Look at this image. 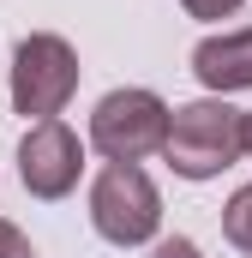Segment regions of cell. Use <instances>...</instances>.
Returning a JSON list of instances; mask_svg holds the SVG:
<instances>
[{"mask_svg":"<svg viewBox=\"0 0 252 258\" xmlns=\"http://www.w3.org/2000/svg\"><path fill=\"white\" fill-rule=\"evenodd\" d=\"M162 156L180 180H216L222 168L240 162V108H228V96H198L174 108Z\"/></svg>","mask_w":252,"mask_h":258,"instance_id":"cell-1","label":"cell"},{"mask_svg":"<svg viewBox=\"0 0 252 258\" xmlns=\"http://www.w3.org/2000/svg\"><path fill=\"white\" fill-rule=\"evenodd\" d=\"M90 228L108 246H144L162 228V192L138 162H108L90 180Z\"/></svg>","mask_w":252,"mask_h":258,"instance_id":"cell-2","label":"cell"},{"mask_svg":"<svg viewBox=\"0 0 252 258\" xmlns=\"http://www.w3.org/2000/svg\"><path fill=\"white\" fill-rule=\"evenodd\" d=\"M78 90V54L54 30H36L12 48V108L24 120H54Z\"/></svg>","mask_w":252,"mask_h":258,"instance_id":"cell-3","label":"cell"},{"mask_svg":"<svg viewBox=\"0 0 252 258\" xmlns=\"http://www.w3.org/2000/svg\"><path fill=\"white\" fill-rule=\"evenodd\" d=\"M168 102L144 84H126V90H108L90 114V144L108 156V162H144L162 150L168 138Z\"/></svg>","mask_w":252,"mask_h":258,"instance_id":"cell-4","label":"cell"},{"mask_svg":"<svg viewBox=\"0 0 252 258\" xmlns=\"http://www.w3.org/2000/svg\"><path fill=\"white\" fill-rule=\"evenodd\" d=\"M84 174V144L66 120H36V126L18 138V180L30 198H66Z\"/></svg>","mask_w":252,"mask_h":258,"instance_id":"cell-5","label":"cell"},{"mask_svg":"<svg viewBox=\"0 0 252 258\" xmlns=\"http://www.w3.org/2000/svg\"><path fill=\"white\" fill-rule=\"evenodd\" d=\"M192 72L210 96H228V90H252V24L246 30H222V36H204L192 48Z\"/></svg>","mask_w":252,"mask_h":258,"instance_id":"cell-6","label":"cell"},{"mask_svg":"<svg viewBox=\"0 0 252 258\" xmlns=\"http://www.w3.org/2000/svg\"><path fill=\"white\" fill-rule=\"evenodd\" d=\"M222 234H228V246L252 252V180L228 198V204H222Z\"/></svg>","mask_w":252,"mask_h":258,"instance_id":"cell-7","label":"cell"},{"mask_svg":"<svg viewBox=\"0 0 252 258\" xmlns=\"http://www.w3.org/2000/svg\"><path fill=\"white\" fill-rule=\"evenodd\" d=\"M0 258H36L30 252V234L18 222H6V216H0Z\"/></svg>","mask_w":252,"mask_h":258,"instance_id":"cell-8","label":"cell"},{"mask_svg":"<svg viewBox=\"0 0 252 258\" xmlns=\"http://www.w3.org/2000/svg\"><path fill=\"white\" fill-rule=\"evenodd\" d=\"M180 6H186L192 18H234L246 0H180Z\"/></svg>","mask_w":252,"mask_h":258,"instance_id":"cell-9","label":"cell"},{"mask_svg":"<svg viewBox=\"0 0 252 258\" xmlns=\"http://www.w3.org/2000/svg\"><path fill=\"white\" fill-rule=\"evenodd\" d=\"M150 258H204V252L192 246L186 234H174V240H156V252H150Z\"/></svg>","mask_w":252,"mask_h":258,"instance_id":"cell-10","label":"cell"},{"mask_svg":"<svg viewBox=\"0 0 252 258\" xmlns=\"http://www.w3.org/2000/svg\"><path fill=\"white\" fill-rule=\"evenodd\" d=\"M240 156H252V114H240Z\"/></svg>","mask_w":252,"mask_h":258,"instance_id":"cell-11","label":"cell"}]
</instances>
